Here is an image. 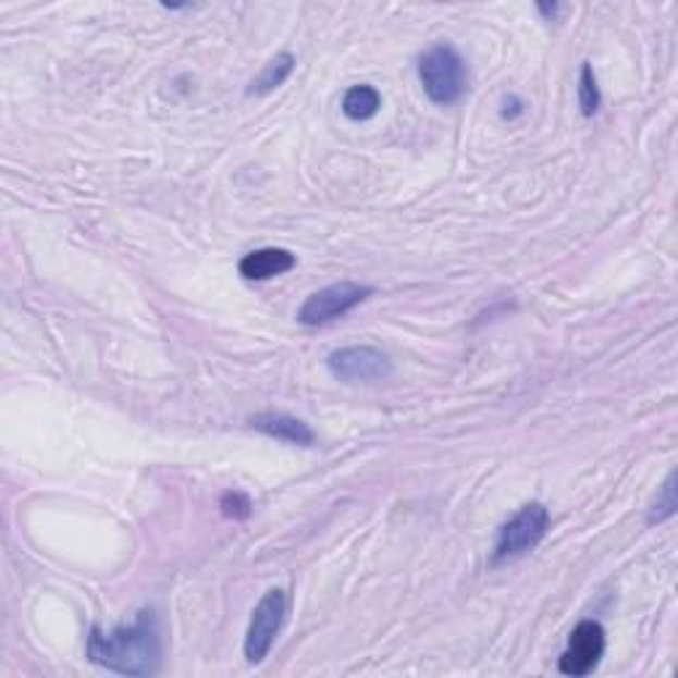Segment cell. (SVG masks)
I'll use <instances>...</instances> for the list:
<instances>
[{
	"label": "cell",
	"mask_w": 678,
	"mask_h": 678,
	"mask_svg": "<svg viewBox=\"0 0 678 678\" xmlns=\"http://www.w3.org/2000/svg\"><path fill=\"white\" fill-rule=\"evenodd\" d=\"M90 663L120 676H155L162 668V633L155 609H140L131 626L103 633L99 626L88 637Z\"/></svg>",
	"instance_id": "cell-1"
},
{
	"label": "cell",
	"mask_w": 678,
	"mask_h": 678,
	"mask_svg": "<svg viewBox=\"0 0 678 678\" xmlns=\"http://www.w3.org/2000/svg\"><path fill=\"white\" fill-rule=\"evenodd\" d=\"M419 81L427 99L440 103V107H451L467 94V61L461 59V53L454 46L437 42L419 57Z\"/></svg>",
	"instance_id": "cell-2"
},
{
	"label": "cell",
	"mask_w": 678,
	"mask_h": 678,
	"mask_svg": "<svg viewBox=\"0 0 678 678\" xmlns=\"http://www.w3.org/2000/svg\"><path fill=\"white\" fill-rule=\"evenodd\" d=\"M548 509L539 501L522 506L504 528L498 530L496 548H493V565H504V562L525 557L528 552H533L535 546L543 541L548 530Z\"/></svg>",
	"instance_id": "cell-3"
},
{
	"label": "cell",
	"mask_w": 678,
	"mask_h": 678,
	"mask_svg": "<svg viewBox=\"0 0 678 678\" xmlns=\"http://www.w3.org/2000/svg\"><path fill=\"white\" fill-rule=\"evenodd\" d=\"M286 609H289L286 591L271 589L260 599L258 607L252 609L247 639H244V657H247V663L260 665L268 657V652H271L273 641H276L281 626L286 620Z\"/></svg>",
	"instance_id": "cell-4"
},
{
	"label": "cell",
	"mask_w": 678,
	"mask_h": 678,
	"mask_svg": "<svg viewBox=\"0 0 678 678\" xmlns=\"http://www.w3.org/2000/svg\"><path fill=\"white\" fill-rule=\"evenodd\" d=\"M374 295L371 286L356 284V281H340V284L326 286V289L313 292L297 310V321L303 326H323V323L342 319L350 310H356L363 299Z\"/></svg>",
	"instance_id": "cell-5"
},
{
	"label": "cell",
	"mask_w": 678,
	"mask_h": 678,
	"mask_svg": "<svg viewBox=\"0 0 678 678\" xmlns=\"http://www.w3.org/2000/svg\"><path fill=\"white\" fill-rule=\"evenodd\" d=\"M329 371L340 382H384L393 377V360L384 350L374 345H353L340 347L326 360Z\"/></svg>",
	"instance_id": "cell-6"
},
{
	"label": "cell",
	"mask_w": 678,
	"mask_h": 678,
	"mask_svg": "<svg viewBox=\"0 0 678 678\" xmlns=\"http://www.w3.org/2000/svg\"><path fill=\"white\" fill-rule=\"evenodd\" d=\"M604 655V628L596 620H583L572 628L567 650L559 657V670L565 676L594 674Z\"/></svg>",
	"instance_id": "cell-7"
},
{
	"label": "cell",
	"mask_w": 678,
	"mask_h": 678,
	"mask_svg": "<svg viewBox=\"0 0 678 678\" xmlns=\"http://www.w3.org/2000/svg\"><path fill=\"white\" fill-rule=\"evenodd\" d=\"M249 427L262 432V435L284 440V443L292 445H303V448H310V445L316 443L313 430H310L303 419L289 417V414H273V411L258 414V417L249 419Z\"/></svg>",
	"instance_id": "cell-8"
},
{
	"label": "cell",
	"mask_w": 678,
	"mask_h": 678,
	"mask_svg": "<svg viewBox=\"0 0 678 678\" xmlns=\"http://www.w3.org/2000/svg\"><path fill=\"white\" fill-rule=\"evenodd\" d=\"M295 266H297V258L289 252V249L266 247V249H255V252L244 255L239 262V273L249 281H268V279L281 276V273L292 271Z\"/></svg>",
	"instance_id": "cell-9"
},
{
	"label": "cell",
	"mask_w": 678,
	"mask_h": 678,
	"mask_svg": "<svg viewBox=\"0 0 678 678\" xmlns=\"http://www.w3.org/2000/svg\"><path fill=\"white\" fill-rule=\"evenodd\" d=\"M382 107L380 90L371 85H353L342 99V114L353 122H366L374 118Z\"/></svg>",
	"instance_id": "cell-10"
},
{
	"label": "cell",
	"mask_w": 678,
	"mask_h": 678,
	"mask_svg": "<svg viewBox=\"0 0 678 678\" xmlns=\"http://www.w3.org/2000/svg\"><path fill=\"white\" fill-rule=\"evenodd\" d=\"M292 70H295V57H292V53H286V51L279 53V57H273L271 61H268L266 70L260 72L258 81H252L247 94L249 96L271 94V90H276L279 85L292 75Z\"/></svg>",
	"instance_id": "cell-11"
},
{
	"label": "cell",
	"mask_w": 678,
	"mask_h": 678,
	"mask_svg": "<svg viewBox=\"0 0 678 678\" xmlns=\"http://www.w3.org/2000/svg\"><path fill=\"white\" fill-rule=\"evenodd\" d=\"M578 103L583 118H594L599 112V103H602V94H599V85L594 77V70L591 64H583L580 70V83H578Z\"/></svg>",
	"instance_id": "cell-12"
},
{
	"label": "cell",
	"mask_w": 678,
	"mask_h": 678,
	"mask_svg": "<svg viewBox=\"0 0 678 678\" xmlns=\"http://www.w3.org/2000/svg\"><path fill=\"white\" fill-rule=\"evenodd\" d=\"M674 511H676V474H668L663 491H659L657 501L652 504L650 519H646V522L657 525V522H663V519H668Z\"/></svg>",
	"instance_id": "cell-13"
},
{
	"label": "cell",
	"mask_w": 678,
	"mask_h": 678,
	"mask_svg": "<svg viewBox=\"0 0 678 678\" xmlns=\"http://www.w3.org/2000/svg\"><path fill=\"white\" fill-rule=\"evenodd\" d=\"M220 509H223V515L231 519H247L249 515H252V501L239 491L225 493V496L220 498Z\"/></svg>",
	"instance_id": "cell-14"
},
{
	"label": "cell",
	"mask_w": 678,
	"mask_h": 678,
	"mask_svg": "<svg viewBox=\"0 0 678 678\" xmlns=\"http://www.w3.org/2000/svg\"><path fill=\"white\" fill-rule=\"evenodd\" d=\"M539 11H541V14H546L548 20H552V16L559 11V5H539Z\"/></svg>",
	"instance_id": "cell-15"
}]
</instances>
